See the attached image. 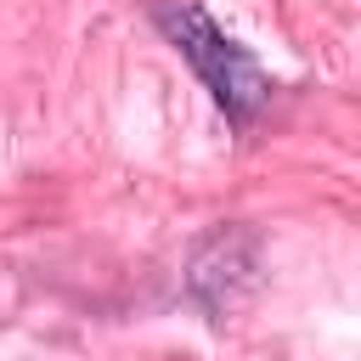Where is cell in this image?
Segmentation results:
<instances>
[{
	"label": "cell",
	"instance_id": "1",
	"mask_svg": "<svg viewBox=\"0 0 361 361\" xmlns=\"http://www.w3.org/2000/svg\"><path fill=\"white\" fill-rule=\"evenodd\" d=\"M152 23H158V34L192 62V73L203 79V90L214 96V107L237 124V130H248L259 113H265V102L276 96V79L254 62V51L248 45H237L203 6H192V0H152Z\"/></svg>",
	"mask_w": 361,
	"mask_h": 361
}]
</instances>
